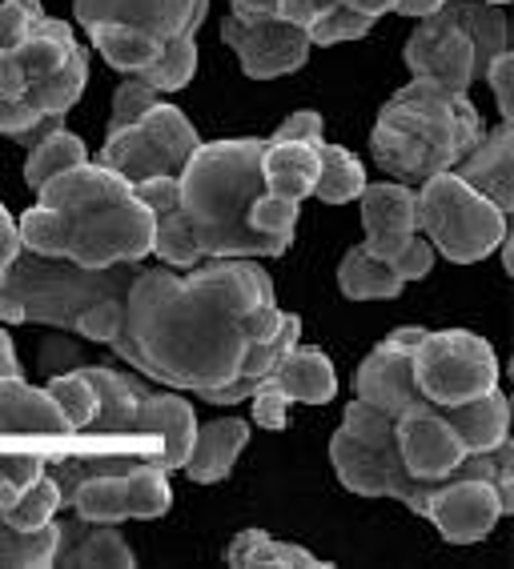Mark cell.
I'll return each mask as SVG.
<instances>
[{"label": "cell", "mask_w": 514, "mask_h": 569, "mask_svg": "<svg viewBox=\"0 0 514 569\" xmlns=\"http://www.w3.org/2000/svg\"><path fill=\"white\" fill-rule=\"evenodd\" d=\"M269 381L302 406H326L338 393V373L326 349L318 346H294L278 366L269 369Z\"/></svg>", "instance_id": "cell-23"}, {"label": "cell", "mask_w": 514, "mask_h": 569, "mask_svg": "<svg viewBox=\"0 0 514 569\" xmlns=\"http://www.w3.org/2000/svg\"><path fill=\"white\" fill-rule=\"evenodd\" d=\"M374 29L370 17L346 9V4H329L318 21L309 24V44H342V41H362Z\"/></svg>", "instance_id": "cell-36"}, {"label": "cell", "mask_w": 514, "mask_h": 569, "mask_svg": "<svg viewBox=\"0 0 514 569\" xmlns=\"http://www.w3.org/2000/svg\"><path fill=\"white\" fill-rule=\"evenodd\" d=\"M221 41L237 52L241 72L249 81H274V77H289L309 61V32L302 24L286 21V17H254V21H241V17H229L221 24Z\"/></svg>", "instance_id": "cell-14"}, {"label": "cell", "mask_w": 514, "mask_h": 569, "mask_svg": "<svg viewBox=\"0 0 514 569\" xmlns=\"http://www.w3.org/2000/svg\"><path fill=\"white\" fill-rule=\"evenodd\" d=\"M443 413L466 453H491L511 438V401H506L503 389H491V393L463 401V406H446Z\"/></svg>", "instance_id": "cell-25"}, {"label": "cell", "mask_w": 514, "mask_h": 569, "mask_svg": "<svg viewBox=\"0 0 514 569\" xmlns=\"http://www.w3.org/2000/svg\"><path fill=\"white\" fill-rule=\"evenodd\" d=\"M65 498H61V486L52 481V473L45 469L41 478L32 481L29 489H24L21 498L12 501L9 509H0V518L9 521L12 529H37L45 526V521H52L57 513H61Z\"/></svg>", "instance_id": "cell-34"}, {"label": "cell", "mask_w": 514, "mask_h": 569, "mask_svg": "<svg viewBox=\"0 0 514 569\" xmlns=\"http://www.w3.org/2000/svg\"><path fill=\"white\" fill-rule=\"evenodd\" d=\"M45 393L52 397V406L61 409V417L69 421L72 433H77V429H81L97 409V389H93V381L85 377V366L65 369V373H52L49 386H45Z\"/></svg>", "instance_id": "cell-33"}, {"label": "cell", "mask_w": 514, "mask_h": 569, "mask_svg": "<svg viewBox=\"0 0 514 569\" xmlns=\"http://www.w3.org/2000/svg\"><path fill=\"white\" fill-rule=\"evenodd\" d=\"M414 221L446 261L474 264L498 249L511 217L454 169H446V173L426 177L414 193Z\"/></svg>", "instance_id": "cell-9"}, {"label": "cell", "mask_w": 514, "mask_h": 569, "mask_svg": "<svg viewBox=\"0 0 514 569\" xmlns=\"http://www.w3.org/2000/svg\"><path fill=\"white\" fill-rule=\"evenodd\" d=\"M149 257H157V261L174 264V269H194V264H201L206 257H201V249H197V237L194 229L186 224V217L177 213H161L154 224V249H149Z\"/></svg>", "instance_id": "cell-35"}, {"label": "cell", "mask_w": 514, "mask_h": 569, "mask_svg": "<svg viewBox=\"0 0 514 569\" xmlns=\"http://www.w3.org/2000/svg\"><path fill=\"white\" fill-rule=\"evenodd\" d=\"M391 264H394V273L402 277V284H406V281H418V277H426L434 269V244L422 241V237L414 233L411 241L402 244L398 253L391 257Z\"/></svg>", "instance_id": "cell-44"}, {"label": "cell", "mask_w": 514, "mask_h": 569, "mask_svg": "<svg viewBox=\"0 0 514 569\" xmlns=\"http://www.w3.org/2000/svg\"><path fill=\"white\" fill-rule=\"evenodd\" d=\"M229 569H329V561H318L306 546L269 538L266 529H241L226 549Z\"/></svg>", "instance_id": "cell-26"}, {"label": "cell", "mask_w": 514, "mask_h": 569, "mask_svg": "<svg viewBox=\"0 0 514 569\" xmlns=\"http://www.w3.org/2000/svg\"><path fill=\"white\" fill-rule=\"evenodd\" d=\"M329 4H338V0H278V17H286V21L309 29V24L318 21Z\"/></svg>", "instance_id": "cell-47"}, {"label": "cell", "mask_w": 514, "mask_h": 569, "mask_svg": "<svg viewBox=\"0 0 514 569\" xmlns=\"http://www.w3.org/2000/svg\"><path fill=\"white\" fill-rule=\"evenodd\" d=\"M322 144L269 141L266 137V149H261V181H266V193L289 197V201H302V197L314 193L318 164H322V157H318Z\"/></svg>", "instance_id": "cell-24"}, {"label": "cell", "mask_w": 514, "mask_h": 569, "mask_svg": "<svg viewBox=\"0 0 514 569\" xmlns=\"http://www.w3.org/2000/svg\"><path fill=\"white\" fill-rule=\"evenodd\" d=\"M422 333H426V329L402 326V329H394L391 337H382L378 346L366 353L358 373H354V397L370 401L374 409H382V413H391V417H398L406 406H414L422 393H418V386H414L411 357H414V346L422 341Z\"/></svg>", "instance_id": "cell-16"}, {"label": "cell", "mask_w": 514, "mask_h": 569, "mask_svg": "<svg viewBox=\"0 0 514 569\" xmlns=\"http://www.w3.org/2000/svg\"><path fill=\"white\" fill-rule=\"evenodd\" d=\"M338 289L350 301H391L402 293V277L386 257L370 253L366 244H354L338 264Z\"/></svg>", "instance_id": "cell-27"}, {"label": "cell", "mask_w": 514, "mask_h": 569, "mask_svg": "<svg viewBox=\"0 0 514 569\" xmlns=\"http://www.w3.org/2000/svg\"><path fill=\"white\" fill-rule=\"evenodd\" d=\"M121 313H125V297H105V301H97V306H89L81 317H77L72 333L109 346V341L117 337V329H121Z\"/></svg>", "instance_id": "cell-40"}, {"label": "cell", "mask_w": 514, "mask_h": 569, "mask_svg": "<svg viewBox=\"0 0 514 569\" xmlns=\"http://www.w3.org/2000/svg\"><path fill=\"white\" fill-rule=\"evenodd\" d=\"M338 4L362 12V17H370V21H378V17H386V12L398 9V0H338Z\"/></svg>", "instance_id": "cell-50"}, {"label": "cell", "mask_w": 514, "mask_h": 569, "mask_svg": "<svg viewBox=\"0 0 514 569\" xmlns=\"http://www.w3.org/2000/svg\"><path fill=\"white\" fill-rule=\"evenodd\" d=\"M209 12V0H72V17L89 24H129L169 44L181 32H197Z\"/></svg>", "instance_id": "cell-17"}, {"label": "cell", "mask_w": 514, "mask_h": 569, "mask_svg": "<svg viewBox=\"0 0 514 569\" xmlns=\"http://www.w3.org/2000/svg\"><path fill=\"white\" fill-rule=\"evenodd\" d=\"M486 4H511V0H486Z\"/></svg>", "instance_id": "cell-52"}, {"label": "cell", "mask_w": 514, "mask_h": 569, "mask_svg": "<svg viewBox=\"0 0 514 569\" xmlns=\"http://www.w3.org/2000/svg\"><path fill=\"white\" fill-rule=\"evenodd\" d=\"M506 12L486 0H443L431 17H418V29L402 49V61L414 77H431L451 89H471L483 81L486 64L506 52Z\"/></svg>", "instance_id": "cell-6"}, {"label": "cell", "mask_w": 514, "mask_h": 569, "mask_svg": "<svg viewBox=\"0 0 514 569\" xmlns=\"http://www.w3.org/2000/svg\"><path fill=\"white\" fill-rule=\"evenodd\" d=\"M41 17V0H4L0 4V52H9Z\"/></svg>", "instance_id": "cell-42"}, {"label": "cell", "mask_w": 514, "mask_h": 569, "mask_svg": "<svg viewBox=\"0 0 514 569\" xmlns=\"http://www.w3.org/2000/svg\"><path fill=\"white\" fill-rule=\"evenodd\" d=\"M249 441V421H237V417H221V421H206L197 426L194 449L186 458V478L194 486H214V481L229 478L237 453L246 449Z\"/></svg>", "instance_id": "cell-22"}, {"label": "cell", "mask_w": 514, "mask_h": 569, "mask_svg": "<svg viewBox=\"0 0 514 569\" xmlns=\"http://www.w3.org/2000/svg\"><path fill=\"white\" fill-rule=\"evenodd\" d=\"M249 409H254V421L261 429H286L289 426V397L281 393L269 377H261L254 386V393L246 397Z\"/></svg>", "instance_id": "cell-41"}, {"label": "cell", "mask_w": 514, "mask_h": 569, "mask_svg": "<svg viewBox=\"0 0 514 569\" xmlns=\"http://www.w3.org/2000/svg\"><path fill=\"white\" fill-rule=\"evenodd\" d=\"M61 569H134L137 553L134 546L117 533L113 526H97V521H61V546L57 561Z\"/></svg>", "instance_id": "cell-21"}, {"label": "cell", "mask_w": 514, "mask_h": 569, "mask_svg": "<svg viewBox=\"0 0 514 569\" xmlns=\"http://www.w3.org/2000/svg\"><path fill=\"white\" fill-rule=\"evenodd\" d=\"M298 209L302 201H289V197H274L261 193L249 209V224L257 233L266 237H281V241H294V224H298Z\"/></svg>", "instance_id": "cell-37"}, {"label": "cell", "mask_w": 514, "mask_h": 569, "mask_svg": "<svg viewBox=\"0 0 514 569\" xmlns=\"http://www.w3.org/2000/svg\"><path fill=\"white\" fill-rule=\"evenodd\" d=\"M362 201V229H366V249L391 261L402 244L418 233V221H414V189L406 184H366L358 193Z\"/></svg>", "instance_id": "cell-19"}, {"label": "cell", "mask_w": 514, "mask_h": 569, "mask_svg": "<svg viewBox=\"0 0 514 569\" xmlns=\"http://www.w3.org/2000/svg\"><path fill=\"white\" fill-rule=\"evenodd\" d=\"M197 144H201V137L186 112L177 104L157 101L141 121L109 132L105 149L97 153V164H105L109 173H117L129 184L149 181V177H177Z\"/></svg>", "instance_id": "cell-11"}, {"label": "cell", "mask_w": 514, "mask_h": 569, "mask_svg": "<svg viewBox=\"0 0 514 569\" xmlns=\"http://www.w3.org/2000/svg\"><path fill=\"white\" fill-rule=\"evenodd\" d=\"M65 506L81 521H97V526H121V521H157L174 506V489H169V473L161 466H141L125 469V473H97L85 478L72 489Z\"/></svg>", "instance_id": "cell-12"}, {"label": "cell", "mask_w": 514, "mask_h": 569, "mask_svg": "<svg viewBox=\"0 0 514 569\" xmlns=\"http://www.w3.org/2000/svg\"><path fill=\"white\" fill-rule=\"evenodd\" d=\"M483 132V117L463 89L414 77L378 109L370 153L398 181L422 184L426 177L454 169Z\"/></svg>", "instance_id": "cell-4"}, {"label": "cell", "mask_w": 514, "mask_h": 569, "mask_svg": "<svg viewBox=\"0 0 514 569\" xmlns=\"http://www.w3.org/2000/svg\"><path fill=\"white\" fill-rule=\"evenodd\" d=\"M329 461H334V473L350 493H358V498H394L414 513H422L426 493L438 486V481H418L406 473L398 458V441H394V417L374 409L362 397H354L342 413V426L329 438Z\"/></svg>", "instance_id": "cell-8"}, {"label": "cell", "mask_w": 514, "mask_h": 569, "mask_svg": "<svg viewBox=\"0 0 514 569\" xmlns=\"http://www.w3.org/2000/svg\"><path fill=\"white\" fill-rule=\"evenodd\" d=\"M322 164H318V181H314V193L326 204H346L358 201V193L366 189V164L342 149V144H322Z\"/></svg>", "instance_id": "cell-31"}, {"label": "cell", "mask_w": 514, "mask_h": 569, "mask_svg": "<svg viewBox=\"0 0 514 569\" xmlns=\"http://www.w3.org/2000/svg\"><path fill=\"white\" fill-rule=\"evenodd\" d=\"M414 386L431 406H463L498 389V357L471 329H426L411 357Z\"/></svg>", "instance_id": "cell-10"}, {"label": "cell", "mask_w": 514, "mask_h": 569, "mask_svg": "<svg viewBox=\"0 0 514 569\" xmlns=\"http://www.w3.org/2000/svg\"><path fill=\"white\" fill-rule=\"evenodd\" d=\"M134 197L154 217H161V213H174V209H177V201H181V189H177V177H149V181L134 184Z\"/></svg>", "instance_id": "cell-45"}, {"label": "cell", "mask_w": 514, "mask_h": 569, "mask_svg": "<svg viewBox=\"0 0 514 569\" xmlns=\"http://www.w3.org/2000/svg\"><path fill=\"white\" fill-rule=\"evenodd\" d=\"M454 173L491 197L506 217L514 213V124H494L478 137L471 153L454 164Z\"/></svg>", "instance_id": "cell-20"}, {"label": "cell", "mask_w": 514, "mask_h": 569, "mask_svg": "<svg viewBox=\"0 0 514 569\" xmlns=\"http://www.w3.org/2000/svg\"><path fill=\"white\" fill-rule=\"evenodd\" d=\"M24 373L21 369V357H17V346H12V337L4 333V326H0V377H17Z\"/></svg>", "instance_id": "cell-49"}, {"label": "cell", "mask_w": 514, "mask_h": 569, "mask_svg": "<svg viewBox=\"0 0 514 569\" xmlns=\"http://www.w3.org/2000/svg\"><path fill=\"white\" fill-rule=\"evenodd\" d=\"M72 429L41 386L24 373L0 377V453H37L52 466L69 453Z\"/></svg>", "instance_id": "cell-13"}, {"label": "cell", "mask_w": 514, "mask_h": 569, "mask_svg": "<svg viewBox=\"0 0 514 569\" xmlns=\"http://www.w3.org/2000/svg\"><path fill=\"white\" fill-rule=\"evenodd\" d=\"M17 253H21V237H17V221H12L9 209L0 204V261L9 264Z\"/></svg>", "instance_id": "cell-48"}, {"label": "cell", "mask_w": 514, "mask_h": 569, "mask_svg": "<svg viewBox=\"0 0 514 569\" xmlns=\"http://www.w3.org/2000/svg\"><path fill=\"white\" fill-rule=\"evenodd\" d=\"M418 518L431 521L451 546H474L491 538V529L503 518V506L486 478H446L426 493Z\"/></svg>", "instance_id": "cell-15"}, {"label": "cell", "mask_w": 514, "mask_h": 569, "mask_svg": "<svg viewBox=\"0 0 514 569\" xmlns=\"http://www.w3.org/2000/svg\"><path fill=\"white\" fill-rule=\"evenodd\" d=\"M194 72H197V41H194V32H181V37H174V41L165 44L161 57H157L149 69L137 72V77L154 84L157 92H177L194 81Z\"/></svg>", "instance_id": "cell-32"}, {"label": "cell", "mask_w": 514, "mask_h": 569, "mask_svg": "<svg viewBox=\"0 0 514 569\" xmlns=\"http://www.w3.org/2000/svg\"><path fill=\"white\" fill-rule=\"evenodd\" d=\"M483 81L494 89V101H498V112H503V121L514 124V52H498L491 64H486Z\"/></svg>", "instance_id": "cell-43"}, {"label": "cell", "mask_w": 514, "mask_h": 569, "mask_svg": "<svg viewBox=\"0 0 514 569\" xmlns=\"http://www.w3.org/2000/svg\"><path fill=\"white\" fill-rule=\"evenodd\" d=\"M261 149L266 137L241 141H201L186 169L177 173V213L194 229L197 249L206 261L214 257H281L289 241L257 233L249 224V209L261 193Z\"/></svg>", "instance_id": "cell-3"}, {"label": "cell", "mask_w": 514, "mask_h": 569, "mask_svg": "<svg viewBox=\"0 0 514 569\" xmlns=\"http://www.w3.org/2000/svg\"><path fill=\"white\" fill-rule=\"evenodd\" d=\"M161 101V92L154 89L149 81H141V77H129V81L121 84V89L113 92V117H109V132L125 129V124L141 121L145 112L154 109V104Z\"/></svg>", "instance_id": "cell-39"}, {"label": "cell", "mask_w": 514, "mask_h": 569, "mask_svg": "<svg viewBox=\"0 0 514 569\" xmlns=\"http://www.w3.org/2000/svg\"><path fill=\"white\" fill-rule=\"evenodd\" d=\"M141 261H121L109 269H85L65 257L21 253L4 264L0 281V326H52L72 329L77 317L105 297H125Z\"/></svg>", "instance_id": "cell-5"}, {"label": "cell", "mask_w": 514, "mask_h": 569, "mask_svg": "<svg viewBox=\"0 0 514 569\" xmlns=\"http://www.w3.org/2000/svg\"><path fill=\"white\" fill-rule=\"evenodd\" d=\"M61 546V521L52 518L37 529H12L0 518V569H52Z\"/></svg>", "instance_id": "cell-29"}, {"label": "cell", "mask_w": 514, "mask_h": 569, "mask_svg": "<svg viewBox=\"0 0 514 569\" xmlns=\"http://www.w3.org/2000/svg\"><path fill=\"white\" fill-rule=\"evenodd\" d=\"M438 4H443V0H398V9H394V12H402V17H414V21H418V17H431Z\"/></svg>", "instance_id": "cell-51"}, {"label": "cell", "mask_w": 514, "mask_h": 569, "mask_svg": "<svg viewBox=\"0 0 514 569\" xmlns=\"http://www.w3.org/2000/svg\"><path fill=\"white\" fill-rule=\"evenodd\" d=\"M85 161H89V149H85V141L77 137V132H69L61 124V129L45 132L37 144H29L24 181H29V189L37 193V189H45L52 177L69 173V169H77V164H85Z\"/></svg>", "instance_id": "cell-30"}, {"label": "cell", "mask_w": 514, "mask_h": 569, "mask_svg": "<svg viewBox=\"0 0 514 569\" xmlns=\"http://www.w3.org/2000/svg\"><path fill=\"white\" fill-rule=\"evenodd\" d=\"M45 469H49V461L37 453H0V509H9Z\"/></svg>", "instance_id": "cell-38"}, {"label": "cell", "mask_w": 514, "mask_h": 569, "mask_svg": "<svg viewBox=\"0 0 514 569\" xmlns=\"http://www.w3.org/2000/svg\"><path fill=\"white\" fill-rule=\"evenodd\" d=\"M269 141H306V144H322V141H326V121H322V112H314V109L289 112V117L278 124V132H274Z\"/></svg>", "instance_id": "cell-46"}, {"label": "cell", "mask_w": 514, "mask_h": 569, "mask_svg": "<svg viewBox=\"0 0 514 569\" xmlns=\"http://www.w3.org/2000/svg\"><path fill=\"white\" fill-rule=\"evenodd\" d=\"M89 84V52L57 17H41L0 52V97L24 101L37 117H65Z\"/></svg>", "instance_id": "cell-7"}, {"label": "cell", "mask_w": 514, "mask_h": 569, "mask_svg": "<svg viewBox=\"0 0 514 569\" xmlns=\"http://www.w3.org/2000/svg\"><path fill=\"white\" fill-rule=\"evenodd\" d=\"M278 326L281 309L266 269L249 257H214V264H194L186 277L137 269L109 346L137 373L221 406L249 346Z\"/></svg>", "instance_id": "cell-1"}, {"label": "cell", "mask_w": 514, "mask_h": 569, "mask_svg": "<svg viewBox=\"0 0 514 569\" xmlns=\"http://www.w3.org/2000/svg\"><path fill=\"white\" fill-rule=\"evenodd\" d=\"M137 429H141L149 461L161 466L165 473L186 466L189 449H194L197 417L181 393H154L145 389L141 406H137Z\"/></svg>", "instance_id": "cell-18"}, {"label": "cell", "mask_w": 514, "mask_h": 569, "mask_svg": "<svg viewBox=\"0 0 514 569\" xmlns=\"http://www.w3.org/2000/svg\"><path fill=\"white\" fill-rule=\"evenodd\" d=\"M0 281H4V261H0Z\"/></svg>", "instance_id": "cell-53"}, {"label": "cell", "mask_w": 514, "mask_h": 569, "mask_svg": "<svg viewBox=\"0 0 514 569\" xmlns=\"http://www.w3.org/2000/svg\"><path fill=\"white\" fill-rule=\"evenodd\" d=\"M89 37H93V49L105 57V64L125 72V77H137L141 69H149L165 49L149 32L129 29V24H89Z\"/></svg>", "instance_id": "cell-28"}, {"label": "cell", "mask_w": 514, "mask_h": 569, "mask_svg": "<svg viewBox=\"0 0 514 569\" xmlns=\"http://www.w3.org/2000/svg\"><path fill=\"white\" fill-rule=\"evenodd\" d=\"M41 201L17 221L21 249L65 257L85 269L145 261L154 249L157 217L134 197V184L105 164H77L37 189Z\"/></svg>", "instance_id": "cell-2"}]
</instances>
